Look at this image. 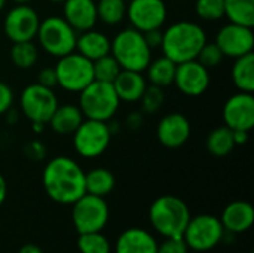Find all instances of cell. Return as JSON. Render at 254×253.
<instances>
[{"label":"cell","mask_w":254,"mask_h":253,"mask_svg":"<svg viewBox=\"0 0 254 253\" xmlns=\"http://www.w3.org/2000/svg\"><path fill=\"white\" fill-rule=\"evenodd\" d=\"M207 43L205 30L192 21H179L162 31L161 49L176 64L196 60L201 48Z\"/></svg>","instance_id":"obj_2"},{"label":"cell","mask_w":254,"mask_h":253,"mask_svg":"<svg viewBox=\"0 0 254 253\" xmlns=\"http://www.w3.org/2000/svg\"><path fill=\"white\" fill-rule=\"evenodd\" d=\"M77 249L80 253H112V243L103 231L79 234Z\"/></svg>","instance_id":"obj_31"},{"label":"cell","mask_w":254,"mask_h":253,"mask_svg":"<svg viewBox=\"0 0 254 253\" xmlns=\"http://www.w3.org/2000/svg\"><path fill=\"white\" fill-rule=\"evenodd\" d=\"M37 84L42 85V86L51 88V89H54L55 86H58L57 73H55L54 67H45V69H42L39 72V75H37Z\"/></svg>","instance_id":"obj_39"},{"label":"cell","mask_w":254,"mask_h":253,"mask_svg":"<svg viewBox=\"0 0 254 253\" xmlns=\"http://www.w3.org/2000/svg\"><path fill=\"white\" fill-rule=\"evenodd\" d=\"M4 115L7 116V121H9V124H15V122H18V113H15V110L9 109V110H7Z\"/></svg>","instance_id":"obj_45"},{"label":"cell","mask_w":254,"mask_h":253,"mask_svg":"<svg viewBox=\"0 0 254 253\" xmlns=\"http://www.w3.org/2000/svg\"><path fill=\"white\" fill-rule=\"evenodd\" d=\"M144 36V40L147 43V46L150 49H156V48H161V43H162V30L161 28H153V30H147L143 33Z\"/></svg>","instance_id":"obj_40"},{"label":"cell","mask_w":254,"mask_h":253,"mask_svg":"<svg viewBox=\"0 0 254 253\" xmlns=\"http://www.w3.org/2000/svg\"><path fill=\"white\" fill-rule=\"evenodd\" d=\"M232 136H234V143H235V146L246 145L247 140H249V131L235 130V131H232Z\"/></svg>","instance_id":"obj_42"},{"label":"cell","mask_w":254,"mask_h":253,"mask_svg":"<svg viewBox=\"0 0 254 253\" xmlns=\"http://www.w3.org/2000/svg\"><path fill=\"white\" fill-rule=\"evenodd\" d=\"M164 100H165V95H164L162 88L155 86V85H150V86L146 88V91L143 92V95L140 98L141 110L144 113L153 115V113H156L162 107Z\"/></svg>","instance_id":"obj_34"},{"label":"cell","mask_w":254,"mask_h":253,"mask_svg":"<svg viewBox=\"0 0 254 253\" xmlns=\"http://www.w3.org/2000/svg\"><path fill=\"white\" fill-rule=\"evenodd\" d=\"M24 152L25 155L30 158V160H34V161H39V160H43L45 155H46V148L42 142L39 140H31L28 143L24 145Z\"/></svg>","instance_id":"obj_37"},{"label":"cell","mask_w":254,"mask_h":253,"mask_svg":"<svg viewBox=\"0 0 254 253\" xmlns=\"http://www.w3.org/2000/svg\"><path fill=\"white\" fill-rule=\"evenodd\" d=\"M189 249L183 240V237H164L161 243H158L156 253H188Z\"/></svg>","instance_id":"obj_36"},{"label":"cell","mask_w":254,"mask_h":253,"mask_svg":"<svg viewBox=\"0 0 254 253\" xmlns=\"http://www.w3.org/2000/svg\"><path fill=\"white\" fill-rule=\"evenodd\" d=\"M19 107L24 116L31 122L48 124L58 107V98L54 89L31 84L25 86L19 97Z\"/></svg>","instance_id":"obj_11"},{"label":"cell","mask_w":254,"mask_h":253,"mask_svg":"<svg viewBox=\"0 0 254 253\" xmlns=\"http://www.w3.org/2000/svg\"><path fill=\"white\" fill-rule=\"evenodd\" d=\"M232 81L235 86L243 92L254 91V54H246L235 58L232 66Z\"/></svg>","instance_id":"obj_26"},{"label":"cell","mask_w":254,"mask_h":253,"mask_svg":"<svg viewBox=\"0 0 254 253\" xmlns=\"http://www.w3.org/2000/svg\"><path fill=\"white\" fill-rule=\"evenodd\" d=\"M54 70L58 86L67 92H80L94 81L92 61L76 51L60 57Z\"/></svg>","instance_id":"obj_8"},{"label":"cell","mask_w":254,"mask_h":253,"mask_svg":"<svg viewBox=\"0 0 254 253\" xmlns=\"http://www.w3.org/2000/svg\"><path fill=\"white\" fill-rule=\"evenodd\" d=\"M48 1H52V3H64L65 0H48Z\"/></svg>","instance_id":"obj_49"},{"label":"cell","mask_w":254,"mask_h":253,"mask_svg":"<svg viewBox=\"0 0 254 253\" xmlns=\"http://www.w3.org/2000/svg\"><path fill=\"white\" fill-rule=\"evenodd\" d=\"M112 140L109 124L103 121L83 119L73 133L74 151L83 158H97L106 152Z\"/></svg>","instance_id":"obj_10"},{"label":"cell","mask_w":254,"mask_h":253,"mask_svg":"<svg viewBox=\"0 0 254 253\" xmlns=\"http://www.w3.org/2000/svg\"><path fill=\"white\" fill-rule=\"evenodd\" d=\"M83 119H85V116H83L82 110L79 109V106H76V104L60 106L58 104V107L52 113L48 124L54 130V133H57L60 136H68L77 130V127L83 122Z\"/></svg>","instance_id":"obj_23"},{"label":"cell","mask_w":254,"mask_h":253,"mask_svg":"<svg viewBox=\"0 0 254 253\" xmlns=\"http://www.w3.org/2000/svg\"><path fill=\"white\" fill-rule=\"evenodd\" d=\"M79 94V109L86 119L109 122L121 104L113 85L109 82L92 81Z\"/></svg>","instance_id":"obj_5"},{"label":"cell","mask_w":254,"mask_h":253,"mask_svg":"<svg viewBox=\"0 0 254 253\" xmlns=\"http://www.w3.org/2000/svg\"><path fill=\"white\" fill-rule=\"evenodd\" d=\"M15 4H30V1H33V0H12Z\"/></svg>","instance_id":"obj_47"},{"label":"cell","mask_w":254,"mask_h":253,"mask_svg":"<svg viewBox=\"0 0 254 253\" xmlns=\"http://www.w3.org/2000/svg\"><path fill=\"white\" fill-rule=\"evenodd\" d=\"M167 4L164 0H129L127 16L131 27L144 33L147 30L161 28L167 21Z\"/></svg>","instance_id":"obj_13"},{"label":"cell","mask_w":254,"mask_h":253,"mask_svg":"<svg viewBox=\"0 0 254 253\" xmlns=\"http://www.w3.org/2000/svg\"><path fill=\"white\" fill-rule=\"evenodd\" d=\"M225 233L220 218L202 213L190 216L182 237L189 251L208 252L225 240Z\"/></svg>","instance_id":"obj_7"},{"label":"cell","mask_w":254,"mask_h":253,"mask_svg":"<svg viewBox=\"0 0 254 253\" xmlns=\"http://www.w3.org/2000/svg\"><path fill=\"white\" fill-rule=\"evenodd\" d=\"M225 16L229 22L254 27V0H225Z\"/></svg>","instance_id":"obj_27"},{"label":"cell","mask_w":254,"mask_h":253,"mask_svg":"<svg viewBox=\"0 0 254 253\" xmlns=\"http://www.w3.org/2000/svg\"><path fill=\"white\" fill-rule=\"evenodd\" d=\"M116 180L112 171L107 169L98 167L85 173V191L86 194L97 197H107L115 189Z\"/></svg>","instance_id":"obj_25"},{"label":"cell","mask_w":254,"mask_h":253,"mask_svg":"<svg viewBox=\"0 0 254 253\" xmlns=\"http://www.w3.org/2000/svg\"><path fill=\"white\" fill-rule=\"evenodd\" d=\"M156 136L162 146L177 149L188 142L190 136V122L182 113H168L159 121Z\"/></svg>","instance_id":"obj_17"},{"label":"cell","mask_w":254,"mask_h":253,"mask_svg":"<svg viewBox=\"0 0 254 253\" xmlns=\"http://www.w3.org/2000/svg\"><path fill=\"white\" fill-rule=\"evenodd\" d=\"M207 149L211 155L214 157H226L229 155L234 148H235V143H234V136H232V130L228 128L226 125L223 127H217L214 128L208 137H207Z\"/></svg>","instance_id":"obj_28"},{"label":"cell","mask_w":254,"mask_h":253,"mask_svg":"<svg viewBox=\"0 0 254 253\" xmlns=\"http://www.w3.org/2000/svg\"><path fill=\"white\" fill-rule=\"evenodd\" d=\"M125 124L129 130H138L143 125V115L140 112H132L128 115Z\"/></svg>","instance_id":"obj_41"},{"label":"cell","mask_w":254,"mask_h":253,"mask_svg":"<svg viewBox=\"0 0 254 253\" xmlns=\"http://www.w3.org/2000/svg\"><path fill=\"white\" fill-rule=\"evenodd\" d=\"M12 104H13L12 88L7 84L0 82V115H4L9 109H12Z\"/></svg>","instance_id":"obj_38"},{"label":"cell","mask_w":254,"mask_h":253,"mask_svg":"<svg viewBox=\"0 0 254 253\" xmlns=\"http://www.w3.org/2000/svg\"><path fill=\"white\" fill-rule=\"evenodd\" d=\"M125 1H129V0H125Z\"/></svg>","instance_id":"obj_50"},{"label":"cell","mask_w":254,"mask_h":253,"mask_svg":"<svg viewBox=\"0 0 254 253\" xmlns=\"http://www.w3.org/2000/svg\"><path fill=\"white\" fill-rule=\"evenodd\" d=\"M92 67H94V81L109 82V84H113V81L122 70V67L119 66V63L115 60L112 54H107L92 61Z\"/></svg>","instance_id":"obj_32"},{"label":"cell","mask_w":254,"mask_h":253,"mask_svg":"<svg viewBox=\"0 0 254 253\" xmlns=\"http://www.w3.org/2000/svg\"><path fill=\"white\" fill-rule=\"evenodd\" d=\"M46 195L57 204L71 206L85 191V171L70 157L58 155L49 160L42 173Z\"/></svg>","instance_id":"obj_1"},{"label":"cell","mask_w":254,"mask_h":253,"mask_svg":"<svg viewBox=\"0 0 254 253\" xmlns=\"http://www.w3.org/2000/svg\"><path fill=\"white\" fill-rule=\"evenodd\" d=\"M110 54L119 63L122 70L144 72L152 60V49L147 46L144 36L134 27L121 30L110 40Z\"/></svg>","instance_id":"obj_4"},{"label":"cell","mask_w":254,"mask_h":253,"mask_svg":"<svg viewBox=\"0 0 254 253\" xmlns=\"http://www.w3.org/2000/svg\"><path fill=\"white\" fill-rule=\"evenodd\" d=\"M176 66L177 64L165 55L158 57L155 60H150L149 66L146 67L149 82L155 86H159V88L170 86L174 81Z\"/></svg>","instance_id":"obj_24"},{"label":"cell","mask_w":254,"mask_h":253,"mask_svg":"<svg viewBox=\"0 0 254 253\" xmlns=\"http://www.w3.org/2000/svg\"><path fill=\"white\" fill-rule=\"evenodd\" d=\"M112 85H113L119 100L125 101V103L140 101L143 92L147 88V82H146V78L143 76V73L132 72V70H121Z\"/></svg>","instance_id":"obj_21"},{"label":"cell","mask_w":254,"mask_h":253,"mask_svg":"<svg viewBox=\"0 0 254 253\" xmlns=\"http://www.w3.org/2000/svg\"><path fill=\"white\" fill-rule=\"evenodd\" d=\"M97 1V16L106 25H118L127 16V1L125 0H95Z\"/></svg>","instance_id":"obj_29"},{"label":"cell","mask_w":254,"mask_h":253,"mask_svg":"<svg viewBox=\"0 0 254 253\" xmlns=\"http://www.w3.org/2000/svg\"><path fill=\"white\" fill-rule=\"evenodd\" d=\"M16 253H43V251L40 249V246L34 243H25L19 248V251Z\"/></svg>","instance_id":"obj_43"},{"label":"cell","mask_w":254,"mask_h":253,"mask_svg":"<svg viewBox=\"0 0 254 253\" xmlns=\"http://www.w3.org/2000/svg\"><path fill=\"white\" fill-rule=\"evenodd\" d=\"M223 57H225V55L222 54V51L219 49V46H217L216 43H208V42H207V43L201 48V51H199L196 60H198L202 66H205L207 69H210V67L219 66V64L222 63Z\"/></svg>","instance_id":"obj_35"},{"label":"cell","mask_w":254,"mask_h":253,"mask_svg":"<svg viewBox=\"0 0 254 253\" xmlns=\"http://www.w3.org/2000/svg\"><path fill=\"white\" fill-rule=\"evenodd\" d=\"M36 37L40 48L52 57L60 58L76 51V30L63 16H48L40 21Z\"/></svg>","instance_id":"obj_6"},{"label":"cell","mask_w":254,"mask_h":253,"mask_svg":"<svg viewBox=\"0 0 254 253\" xmlns=\"http://www.w3.org/2000/svg\"><path fill=\"white\" fill-rule=\"evenodd\" d=\"M6 3H7V0H0V12H1L3 9H4Z\"/></svg>","instance_id":"obj_48"},{"label":"cell","mask_w":254,"mask_h":253,"mask_svg":"<svg viewBox=\"0 0 254 253\" xmlns=\"http://www.w3.org/2000/svg\"><path fill=\"white\" fill-rule=\"evenodd\" d=\"M223 122L232 131H250L254 127V97L252 92L232 95L223 106Z\"/></svg>","instance_id":"obj_16"},{"label":"cell","mask_w":254,"mask_h":253,"mask_svg":"<svg viewBox=\"0 0 254 253\" xmlns=\"http://www.w3.org/2000/svg\"><path fill=\"white\" fill-rule=\"evenodd\" d=\"M220 222L228 234H232V236L243 234L253 227V206L249 201H243V200L232 201L223 209Z\"/></svg>","instance_id":"obj_19"},{"label":"cell","mask_w":254,"mask_h":253,"mask_svg":"<svg viewBox=\"0 0 254 253\" xmlns=\"http://www.w3.org/2000/svg\"><path fill=\"white\" fill-rule=\"evenodd\" d=\"M173 84L177 89L188 97L202 95L210 86V73L205 66L198 60L185 61L176 66Z\"/></svg>","instance_id":"obj_15"},{"label":"cell","mask_w":254,"mask_h":253,"mask_svg":"<svg viewBox=\"0 0 254 253\" xmlns=\"http://www.w3.org/2000/svg\"><path fill=\"white\" fill-rule=\"evenodd\" d=\"M110 218L109 204L103 197L83 194L71 204V222L79 234L103 231Z\"/></svg>","instance_id":"obj_9"},{"label":"cell","mask_w":254,"mask_h":253,"mask_svg":"<svg viewBox=\"0 0 254 253\" xmlns=\"http://www.w3.org/2000/svg\"><path fill=\"white\" fill-rule=\"evenodd\" d=\"M39 58V49L33 40L15 42L10 48V61L18 69H31Z\"/></svg>","instance_id":"obj_30"},{"label":"cell","mask_w":254,"mask_h":253,"mask_svg":"<svg viewBox=\"0 0 254 253\" xmlns=\"http://www.w3.org/2000/svg\"><path fill=\"white\" fill-rule=\"evenodd\" d=\"M63 13V18L76 31L91 30L98 22L95 0H65Z\"/></svg>","instance_id":"obj_20"},{"label":"cell","mask_w":254,"mask_h":253,"mask_svg":"<svg viewBox=\"0 0 254 253\" xmlns=\"http://www.w3.org/2000/svg\"><path fill=\"white\" fill-rule=\"evenodd\" d=\"M195 10L204 21H219L225 16V0H196Z\"/></svg>","instance_id":"obj_33"},{"label":"cell","mask_w":254,"mask_h":253,"mask_svg":"<svg viewBox=\"0 0 254 253\" xmlns=\"http://www.w3.org/2000/svg\"><path fill=\"white\" fill-rule=\"evenodd\" d=\"M76 49L79 54L86 57L91 61H95L107 54H110V39L94 28L82 31L76 40Z\"/></svg>","instance_id":"obj_22"},{"label":"cell","mask_w":254,"mask_h":253,"mask_svg":"<svg viewBox=\"0 0 254 253\" xmlns=\"http://www.w3.org/2000/svg\"><path fill=\"white\" fill-rule=\"evenodd\" d=\"M214 43L219 46V49L225 57H231V58L243 57L246 54L253 52V28L229 22L217 31Z\"/></svg>","instance_id":"obj_14"},{"label":"cell","mask_w":254,"mask_h":253,"mask_svg":"<svg viewBox=\"0 0 254 253\" xmlns=\"http://www.w3.org/2000/svg\"><path fill=\"white\" fill-rule=\"evenodd\" d=\"M43 125H45V124H40V122H31V127H33V130H34L36 133H40V131L43 130Z\"/></svg>","instance_id":"obj_46"},{"label":"cell","mask_w":254,"mask_h":253,"mask_svg":"<svg viewBox=\"0 0 254 253\" xmlns=\"http://www.w3.org/2000/svg\"><path fill=\"white\" fill-rule=\"evenodd\" d=\"M40 18L30 4H16L12 7L3 21L4 34L12 43L33 40L37 34Z\"/></svg>","instance_id":"obj_12"},{"label":"cell","mask_w":254,"mask_h":253,"mask_svg":"<svg viewBox=\"0 0 254 253\" xmlns=\"http://www.w3.org/2000/svg\"><path fill=\"white\" fill-rule=\"evenodd\" d=\"M115 253H156L158 252V240L156 237L138 227L128 228L122 231L113 246Z\"/></svg>","instance_id":"obj_18"},{"label":"cell","mask_w":254,"mask_h":253,"mask_svg":"<svg viewBox=\"0 0 254 253\" xmlns=\"http://www.w3.org/2000/svg\"><path fill=\"white\" fill-rule=\"evenodd\" d=\"M189 219L188 204L176 195H162L149 209L150 225L162 237H182Z\"/></svg>","instance_id":"obj_3"},{"label":"cell","mask_w":254,"mask_h":253,"mask_svg":"<svg viewBox=\"0 0 254 253\" xmlns=\"http://www.w3.org/2000/svg\"><path fill=\"white\" fill-rule=\"evenodd\" d=\"M6 198H7V182L4 176L0 173V206L6 201Z\"/></svg>","instance_id":"obj_44"}]
</instances>
